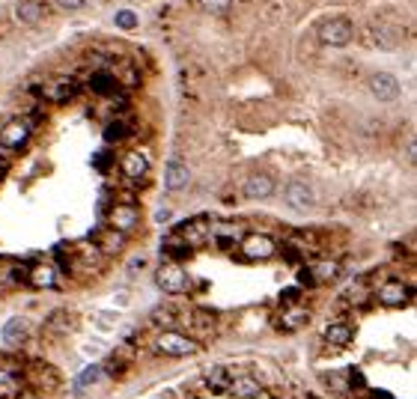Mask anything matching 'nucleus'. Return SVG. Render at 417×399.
Masks as SVG:
<instances>
[{
	"mask_svg": "<svg viewBox=\"0 0 417 399\" xmlns=\"http://www.w3.org/2000/svg\"><path fill=\"white\" fill-rule=\"evenodd\" d=\"M54 3H57L60 9H81L87 0H54Z\"/></svg>",
	"mask_w": 417,
	"mask_h": 399,
	"instance_id": "obj_30",
	"label": "nucleus"
},
{
	"mask_svg": "<svg viewBox=\"0 0 417 399\" xmlns=\"http://www.w3.org/2000/svg\"><path fill=\"white\" fill-rule=\"evenodd\" d=\"M316 36L322 45H328V48H343L352 42L355 36V24L349 21L346 15H331V18H325L322 24L316 27Z\"/></svg>",
	"mask_w": 417,
	"mask_h": 399,
	"instance_id": "obj_1",
	"label": "nucleus"
},
{
	"mask_svg": "<svg viewBox=\"0 0 417 399\" xmlns=\"http://www.w3.org/2000/svg\"><path fill=\"white\" fill-rule=\"evenodd\" d=\"M310 319V313L304 307H298V304H292V307H286V313H284V328L286 331H295V328H301L304 322Z\"/></svg>",
	"mask_w": 417,
	"mask_h": 399,
	"instance_id": "obj_22",
	"label": "nucleus"
},
{
	"mask_svg": "<svg viewBox=\"0 0 417 399\" xmlns=\"http://www.w3.org/2000/svg\"><path fill=\"white\" fill-rule=\"evenodd\" d=\"M24 399H33V396H24Z\"/></svg>",
	"mask_w": 417,
	"mask_h": 399,
	"instance_id": "obj_35",
	"label": "nucleus"
},
{
	"mask_svg": "<svg viewBox=\"0 0 417 399\" xmlns=\"http://www.w3.org/2000/svg\"><path fill=\"white\" fill-rule=\"evenodd\" d=\"M230 382H233V375H230L227 367H212L209 375H206V384H209L212 393H227Z\"/></svg>",
	"mask_w": 417,
	"mask_h": 399,
	"instance_id": "obj_19",
	"label": "nucleus"
},
{
	"mask_svg": "<svg viewBox=\"0 0 417 399\" xmlns=\"http://www.w3.org/2000/svg\"><path fill=\"white\" fill-rule=\"evenodd\" d=\"M101 372H105V367H98V363H93V367H87L81 375H78V382H75V393H81L84 387H89V384H96Z\"/></svg>",
	"mask_w": 417,
	"mask_h": 399,
	"instance_id": "obj_24",
	"label": "nucleus"
},
{
	"mask_svg": "<svg viewBox=\"0 0 417 399\" xmlns=\"http://www.w3.org/2000/svg\"><path fill=\"white\" fill-rule=\"evenodd\" d=\"M275 239L265 236V232H251V236L242 239V253L247 259H272L275 257Z\"/></svg>",
	"mask_w": 417,
	"mask_h": 399,
	"instance_id": "obj_6",
	"label": "nucleus"
},
{
	"mask_svg": "<svg viewBox=\"0 0 417 399\" xmlns=\"http://www.w3.org/2000/svg\"><path fill=\"white\" fill-rule=\"evenodd\" d=\"M89 90H93L96 96H110L117 90V77L110 72H96L93 77H89Z\"/></svg>",
	"mask_w": 417,
	"mask_h": 399,
	"instance_id": "obj_20",
	"label": "nucleus"
},
{
	"mask_svg": "<svg viewBox=\"0 0 417 399\" xmlns=\"http://www.w3.org/2000/svg\"><path fill=\"white\" fill-rule=\"evenodd\" d=\"M54 280H57V274H54L51 265H33V271H30V283L36 286V289H51Z\"/></svg>",
	"mask_w": 417,
	"mask_h": 399,
	"instance_id": "obj_21",
	"label": "nucleus"
},
{
	"mask_svg": "<svg viewBox=\"0 0 417 399\" xmlns=\"http://www.w3.org/2000/svg\"><path fill=\"white\" fill-rule=\"evenodd\" d=\"M45 15V6L39 3V0H21V3L15 6V18L21 21V24H39Z\"/></svg>",
	"mask_w": 417,
	"mask_h": 399,
	"instance_id": "obj_18",
	"label": "nucleus"
},
{
	"mask_svg": "<svg viewBox=\"0 0 417 399\" xmlns=\"http://www.w3.org/2000/svg\"><path fill=\"white\" fill-rule=\"evenodd\" d=\"M122 173H126L129 179H143V176L149 173V158H146L140 149H131L126 158H122Z\"/></svg>",
	"mask_w": 417,
	"mask_h": 399,
	"instance_id": "obj_16",
	"label": "nucleus"
},
{
	"mask_svg": "<svg viewBox=\"0 0 417 399\" xmlns=\"http://www.w3.org/2000/svg\"><path fill=\"white\" fill-rule=\"evenodd\" d=\"M209 236V220L206 218H197V220H188L185 227H179L176 229V239H182L188 248H194V245H203Z\"/></svg>",
	"mask_w": 417,
	"mask_h": 399,
	"instance_id": "obj_12",
	"label": "nucleus"
},
{
	"mask_svg": "<svg viewBox=\"0 0 417 399\" xmlns=\"http://www.w3.org/2000/svg\"><path fill=\"white\" fill-rule=\"evenodd\" d=\"M322 337H325V342H328V346L343 349V346H349V342L355 340V328L346 325V322H331V325H325Z\"/></svg>",
	"mask_w": 417,
	"mask_h": 399,
	"instance_id": "obj_15",
	"label": "nucleus"
},
{
	"mask_svg": "<svg viewBox=\"0 0 417 399\" xmlns=\"http://www.w3.org/2000/svg\"><path fill=\"white\" fill-rule=\"evenodd\" d=\"M370 93H373L379 102H397L402 86L390 72H373L370 75Z\"/></svg>",
	"mask_w": 417,
	"mask_h": 399,
	"instance_id": "obj_7",
	"label": "nucleus"
},
{
	"mask_svg": "<svg viewBox=\"0 0 417 399\" xmlns=\"http://www.w3.org/2000/svg\"><path fill=\"white\" fill-rule=\"evenodd\" d=\"M101 245H105V250L108 253H114V250H119L122 248V232H108V236H105V241H101Z\"/></svg>",
	"mask_w": 417,
	"mask_h": 399,
	"instance_id": "obj_28",
	"label": "nucleus"
},
{
	"mask_svg": "<svg viewBox=\"0 0 417 399\" xmlns=\"http://www.w3.org/2000/svg\"><path fill=\"white\" fill-rule=\"evenodd\" d=\"M108 220H110V227H114L117 232H129V229L138 227L140 212L134 206H114V209H110V215H108Z\"/></svg>",
	"mask_w": 417,
	"mask_h": 399,
	"instance_id": "obj_13",
	"label": "nucleus"
},
{
	"mask_svg": "<svg viewBox=\"0 0 417 399\" xmlns=\"http://www.w3.org/2000/svg\"><path fill=\"white\" fill-rule=\"evenodd\" d=\"M373 45L381 48V51H393V48H400L402 45V39H405V30L397 27V24H379L373 27Z\"/></svg>",
	"mask_w": 417,
	"mask_h": 399,
	"instance_id": "obj_10",
	"label": "nucleus"
},
{
	"mask_svg": "<svg viewBox=\"0 0 417 399\" xmlns=\"http://www.w3.org/2000/svg\"><path fill=\"white\" fill-rule=\"evenodd\" d=\"M9 384H13V382H9V375H6L3 370H0V391H6V387H9Z\"/></svg>",
	"mask_w": 417,
	"mask_h": 399,
	"instance_id": "obj_34",
	"label": "nucleus"
},
{
	"mask_svg": "<svg viewBox=\"0 0 417 399\" xmlns=\"http://www.w3.org/2000/svg\"><path fill=\"white\" fill-rule=\"evenodd\" d=\"M298 283H301V286H319L310 269H298Z\"/></svg>",
	"mask_w": 417,
	"mask_h": 399,
	"instance_id": "obj_29",
	"label": "nucleus"
},
{
	"mask_svg": "<svg viewBox=\"0 0 417 399\" xmlns=\"http://www.w3.org/2000/svg\"><path fill=\"white\" fill-rule=\"evenodd\" d=\"M30 140V123L27 119H9V123L0 128V143L6 149H21Z\"/></svg>",
	"mask_w": 417,
	"mask_h": 399,
	"instance_id": "obj_8",
	"label": "nucleus"
},
{
	"mask_svg": "<svg viewBox=\"0 0 417 399\" xmlns=\"http://www.w3.org/2000/svg\"><path fill=\"white\" fill-rule=\"evenodd\" d=\"M93 161H96V167H98V170H108V161H110V158H108V152H98Z\"/></svg>",
	"mask_w": 417,
	"mask_h": 399,
	"instance_id": "obj_31",
	"label": "nucleus"
},
{
	"mask_svg": "<svg viewBox=\"0 0 417 399\" xmlns=\"http://www.w3.org/2000/svg\"><path fill=\"white\" fill-rule=\"evenodd\" d=\"M284 200L289 209H295V212H307V209L316 206V194H313V188L301 179H292L286 188H284Z\"/></svg>",
	"mask_w": 417,
	"mask_h": 399,
	"instance_id": "obj_5",
	"label": "nucleus"
},
{
	"mask_svg": "<svg viewBox=\"0 0 417 399\" xmlns=\"http://www.w3.org/2000/svg\"><path fill=\"white\" fill-rule=\"evenodd\" d=\"M227 393L235 396V399H256L259 393H263V387H259V382L251 379V375H233Z\"/></svg>",
	"mask_w": 417,
	"mask_h": 399,
	"instance_id": "obj_14",
	"label": "nucleus"
},
{
	"mask_svg": "<svg viewBox=\"0 0 417 399\" xmlns=\"http://www.w3.org/2000/svg\"><path fill=\"white\" fill-rule=\"evenodd\" d=\"M129 135H131V128H129L126 119H114V123L105 126V140L108 143H119V140H126Z\"/></svg>",
	"mask_w": 417,
	"mask_h": 399,
	"instance_id": "obj_23",
	"label": "nucleus"
},
{
	"mask_svg": "<svg viewBox=\"0 0 417 399\" xmlns=\"http://www.w3.org/2000/svg\"><path fill=\"white\" fill-rule=\"evenodd\" d=\"M295 298H298V289H286L284 295H280V301H284V304H292Z\"/></svg>",
	"mask_w": 417,
	"mask_h": 399,
	"instance_id": "obj_32",
	"label": "nucleus"
},
{
	"mask_svg": "<svg viewBox=\"0 0 417 399\" xmlns=\"http://www.w3.org/2000/svg\"><path fill=\"white\" fill-rule=\"evenodd\" d=\"M376 298H379L381 307H405V304H411L414 289L409 283H402V280H388V283L379 286Z\"/></svg>",
	"mask_w": 417,
	"mask_h": 399,
	"instance_id": "obj_4",
	"label": "nucleus"
},
{
	"mask_svg": "<svg viewBox=\"0 0 417 399\" xmlns=\"http://www.w3.org/2000/svg\"><path fill=\"white\" fill-rule=\"evenodd\" d=\"M155 220H159V224H164V220H170V209H161V212L155 215Z\"/></svg>",
	"mask_w": 417,
	"mask_h": 399,
	"instance_id": "obj_33",
	"label": "nucleus"
},
{
	"mask_svg": "<svg viewBox=\"0 0 417 399\" xmlns=\"http://www.w3.org/2000/svg\"><path fill=\"white\" fill-rule=\"evenodd\" d=\"M310 271H313V277H316V283H325L337 274V262H319V265H313Z\"/></svg>",
	"mask_w": 417,
	"mask_h": 399,
	"instance_id": "obj_25",
	"label": "nucleus"
},
{
	"mask_svg": "<svg viewBox=\"0 0 417 399\" xmlns=\"http://www.w3.org/2000/svg\"><path fill=\"white\" fill-rule=\"evenodd\" d=\"M0 340H3L6 346H21V342L27 340V322L21 316H13L3 325V331H0Z\"/></svg>",
	"mask_w": 417,
	"mask_h": 399,
	"instance_id": "obj_17",
	"label": "nucleus"
},
{
	"mask_svg": "<svg viewBox=\"0 0 417 399\" xmlns=\"http://www.w3.org/2000/svg\"><path fill=\"white\" fill-rule=\"evenodd\" d=\"M114 21H117L119 30H134V27H138V15H134L131 9H119V13L114 15Z\"/></svg>",
	"mask_w": 417,
	"mask_h": 399,
	"instance_id": "obj_26",
	"label": "nucleus"
},
{
	"mask_svg": "<svg viewBox=\"0 0 417 399\" xmlns=\"http://www.w3.org/2000/svg\"><path fill=\"white\" fill-rule=\"evenodd\" d=\"M275 179L268 173H254V176H247L244 185H242V194L247 200H268L275 194Z\"/></svg>",
	"mask_w": 417,
	"mask_h": 399,
	"instance_id": "obj_9",
	"label": "nucleus"
},
{
	"mask_svg": "<svg viewBox=\"0 0 417 399\" xmlns=\"http://www.w3.org/2000/svg\"><path fill=\"white\" fill-rule=\"evenodd\" d=\"M194 3L209 9V13H227V9L233 6V0H194Z\"/></svg>",
	"mask_w": 417,
	"mask_h": 399,
	"instance_id": "obj_27",
	"label": "nucleus"
},
{
	"mask_svg": "<svg viewBox=\"0 0 417 399\" xmlns=\"http://www.w3.org/2000/svg\"><path fill=\"white\" fill-rule=\"evenodd\" d=\"M155 283H159V289L167 295H185L191 289V277L185 274L182 265H176V262H164L161 269L155 271Z\"/></svg>",
	"mask_w": 417,
	"mask_h": 399,
	"instance_id": "obj_3",
	"label": "nucleus"
},
{
	"mask_svg": "<svg viewBox=\"0 0 417 399\" xmlns=\"http://www.w3.org/2000/svg\"><path fill=\"white\" fill-rule=\"evenodd\" d=\"M155 349L161 354H170V358H191V354L200 352V342L179 334V331H161V334L155 337Z\"/></svg>",
	"mask_w": 417,
	"mask_h": 399,
	"instance_id": "obj_2",
	"label": "nucleus"
},
{
	"mask_svg": "<svg viewBox=\"0 0 417 399\" xmlns=\"http://www.w3.org/2000/svg\"><path fill=\"white\" fill-rule=\"evenodd\" d=\"M188 182H191L188 164L179 161V158L167 161V167H164V185H167V191H182V188H188Z\"/></svg>",
	"mask_w": 417,
	"mask_h": 399,
	"instance_id": "obj_11",
	"label": "nucleus"
}]
</instances>
